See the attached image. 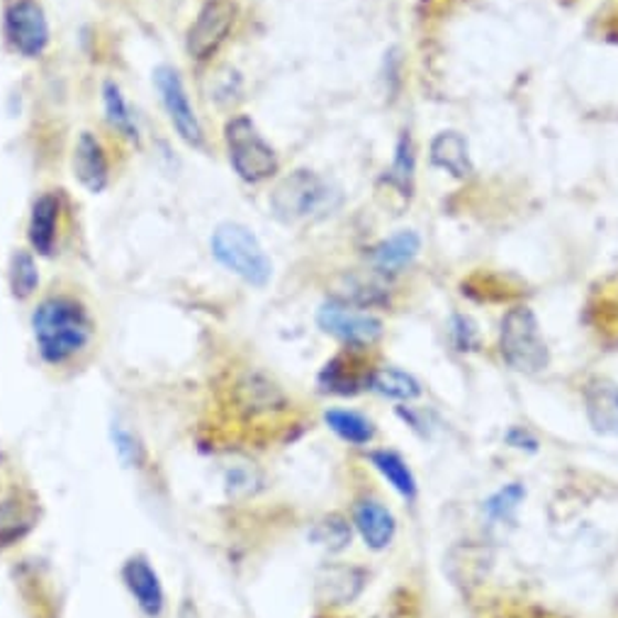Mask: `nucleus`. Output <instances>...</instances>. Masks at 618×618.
<instances>
[{"mask_svg": "<svg viewBox=\"0 0 618 618\" xmlns=\"http://www.w3.org/2000/svg\"><path fill=\"white\" fill-rule=\"evenodd\" d=\"M421 251V239L417 232H397L390 239H383L370 251V261L378 273H402L407 265H411Z\"/></svg>", "mask_w": 618, "mask_h": 618, "instance_id": "2eb2a0df", "label": "nucleus"}, {"mask_svg": "<svg viewBox=\"0 0 618 618\" xmlns=\"http://www.w3.org/2000/svg\"><path fill=\"white\" fill-rule=\"evenodd\" d=\"M317 324L322 326V332L350 348H370L385 334V326L375 314L363 312V307L348 305L342 300L324 302L317 312Z\"/></svg>", "mask_w": 618, "mask_h": 618, "instance_id": "423d86ee", "label": "nucleus"}, {"mask_svg": "<svg viewBox=\"0 0 618 618\" xmlns=\"http://www.w3.org/2000/svg\"><path fill=\"white\" fill-rule=\"evenodd\" d=\"M123 577H125V585L132 591V597L137 599L139 609L156 618L161 616L164 611V589H161V582L159 575L154 573V567L144 561V557H132L127 561L125 569H123Z\"/></svg>", "mask_w": 618, "mask_h": 618, "instance_id": "ddd939ff", "label": "nucleus"}, {"mask_svg": "<svg viewBox=\"0 0 618 618\" xmlns=\"http://www.w3.org/2000/svg\"><path fill=\"white\" fill-rule=\"evenodd\" d=\"M74 176L78 184L91 192H103L111 180V166L103 144L95 139L91 132H83L74 149Z\"/></svg>", "mask_w": 618, "mask_h": 618, "instance_id": "f8f14e48", "label": "nucleus"}, {"mask_svg": "<svg viewBox=\"0 0 618 618\" xmlns=\"http://www.w3.org/2000/svg\"><path fill=\"white\" fill-rule=\"evenodd\" d=\"M40 285V273L38 263L30 256L28 251H18L13 256V265H10V287L18 300H28Z\"/></svg>", "mask_w": 618, "mask_h": 618, "instance_id": "393cba45", "label": "nucleus"}, {"mask_svg": "<svg viewBox=\"0 0 618 618\" xmlns=\"http://www.w3.org/2000/svg\"><path fill=\"white\" fill-rule=\"evenodd\" d=\"M504 441L512 448H516V451H528V453L538 451V439L526 427H512L506 431Z\"/></svg>", "mask_w": 618, "mask_h": 618, "instance_id": "c85d7f7f", "label": "nucleus"}, {"mask_svg": "<svg viewBox=\"0 0 618 618\" xmlns=\"http://www.w3.org/2000/svg\"><path fill=\"white\" fill-rule=\"evenodd\" d=\"M237 15L239 10L234 0H208L188 30V54L196 59V62H208L210 56L220 52L229 32L234 30Z\"/></svg>", "mask_w": 618, "mask_h": 618, "instance_id": "0eeeda50", "label": "nucleus"}, {"mask_svg": "<svg viewBox=\"0 0 618 618\" xmlns=\"http://www.w3.org/2000/svg\"><path fill=\"white\" fill-rule=\"evenodd\" d=\"M368 458L370 465L380 472L383 480L390 484L397 494H402L407 502L417 500L419 482L402 455L397 451H390V448H378V451H373Z\"/></svg>", "mask_w": 618, "mask_h": 618, "instance_id": "dca6fc26", "label": "nucleus"}, {"mask_svg": "<svg viewBox=\"0 0 618 618\" xmlns=\"http://www.w3.org/2000/svg\"><path fill=\"white\" fill-rule=\"evenodd\" d=\"M115 451H117L119 460H123L125 465L139 463V451H142V448L137 446L135 436H132L125 429H117V433H115Z\"/></svg>", "mask_w": 618, "mask_h": 618, "instance_id": "cd10ccee", "label": "nucleus"}, {"mask_svg": "<svg viewBox=\"0 0 618 618\" xmlns=\"http://www.w3.org/2000/svg\"><path fill=\"white\" fill-rule=\"evenodd\" d=\"M154 83L156 88H159L161 103L166 107L168 119H171V125L178 132V137L184 139L188 147L202 149L205 132L196 111H192V105L188 101V93L184 81L178 76V71L174 66H159L154 71Z\"/></svg>", "mask_w": 618, "mask_h": 618, "instance_id": "6e6552de", "label": "nucleus"}, {"mask_svg": "<svg viewBox=\"0 0 618 618\" xmlns=\"http://www.w3.org/2000/svg\"><path fill=\"white\" fill-rule=\"evenodd\" d=\"M500 356L509 368L524 375H538L551 366L548 344H545L538 317L531 307H512L502 317Z\"/></svg>", "mask_w": 618, "mask_h": 618, "instance_id": "7ed1b4c3", "label": "nucleus"}, {"mask_svg": "<svg viewBox=\"0 0 618 618\" xmlns=\"http://www.w3.org/2000/svg\"><path fill=\"white\" fill-rule=\"evenodd\" d=\"M415 171H417V159H415V144H411L409 132H402V137L397 142L395 159L390 168V184L399 190V196L409 198L415 190Z\"/></svg>", "mask_w": 618, "mask_h": 618, "instance_id": "5701e85b", "label": "nucleus"}, {"mask_svg": "<svg viewBox=\"0 0 618 618\" xmlns=\"http://www.w3.org/2000/svg\"><path fill=\"white\" fill-rule=\"evenodd\" d=\"M342 202V190L307 168L285 176L271 192V210L285 224H297L329 214Z\"/></svg>", "mask_w": 618, "mask_h": 618, "instance_id": "f03ea898", "label": "nucleus"}, {"mask_svg": "<svg viewBox=\"0 0 618 618\" xmlns=\"http://www.w3.org/2000/svg\"><path fill=\"white\" fill-rule=\"evenodd\" d=\"M431 161L455 178H468L472 174L468 142L458 132H441L431 142Z\"/></svg>", "mask_w": 618, "mask_h": 618, "instance_id": "a211bd4d", "label": "nucleus"}, {"mask_svg": "<svg viewBox=\"0 0 618 618\" xmlns=\"http://www.w3.org/2000/svg\"><path fill=\"white\" fill-rule=\"evenodd\" d=\"M368 575L354 565H326L317 577V597L324 604H350L366 587Z\"/></svg>", "mask_w": 618, "mask_h": 618, "instance_id": "4468645a", "label": "nucleus"}, {"mask_svg": "<svg viewBox=\"0 0 618 618\" xmlns=\"http://www.w3.org/2000/svg\"><path fill=\"white\" fill-rule=\"evenodd\" d=\"M59 224V200L54 196H42L32 205L30 217V244L42 256H50L56 244Z\"/></svg>", "mask_w": 618, "mask_h": 618, "instance_id": "6ab92c4d", "label": "nucleus"}, {"mask_svg": "<svg viewBox=\"0 0 618 618\" xmlns=\"http://www.w3.org/2000/svg\"><path fill=\"white\" fill-rule=\"evenodd\" d=\"M212 253L227 271L239 275L241 281L263 287L273 275V263L261 247L259 237L249 227L237 222H224L212 234Z\"/></svg>", "mask_w": 618, "mask_h": 618, "instance_id": "20e7f679", "label": "nucleus"}, {"mask_svg": "<svg viewBox=\"0 0 618 618\" xmlns=\"http://www.w3.org/2000/svg\"><path fill=\"white\" fill-rule=\"evenodd\" d=\"M368 378H370V370L358 373L354 368V363H350L348 358H334L332 363H326L324 366V370L320 375V383L324 390H329V392L356 395L360 390H366Z\"/></svg>", "mask_w": 618, "mask_h": 618, "instance_id": "412c9836", "label": "nucleus"}, {"mask_svg": "<svg viewBox=\"0 0 618 618\" xmlns=\"http://www.w3.org/2000/svg\"><path fill=\"white\" fill-rule=\"evenodd\" d=\"M451 334L458 350H470L472 346H478V326L465 314H455L451 322Z\"/></svg>", "mask_w": 618, "mask_h": 618, "instance_id": "bb28decb", "label": "nucleus"}, {"mask_svg": "<svg viewBox=\"0 0 618 618\" xmlns=\"http://www.w3.org/2000/svg\"><path fill=\"white\" fill-rule=\"evenodd\" d=\"M524 500H526L524 484L512 482V484H506V488L496 490L490 500L484 502V512H488V516L494 521H509V519H514L516 509Z\"/></svg>", "mask_w": 618, "mask_h": 618, "instance_id": "a878e982", "label": "nucleus"}, {"mask_svg": "<svg viewBox=\"0 0 618 618\" xmlns=\"http://www.w3.org/2000/svg\"><path fill=\"white\" fill-rule=\"evenodd\" d=\"M589 427L599 436L618 439V383L611 378H591L582 390Z\"/></svg>", "mask_w": 618, "mask_h": 618, "instance_id": "9d476101", "label": "nucleus"}, {"mask_svg": "<svg viewBox=\"0 0 618 618\" xmlns=\"http://www.w3.org/2000/svg\"><path fill=\"white\" fill-rule=\"evenodd\" d=\"M229 164L237 171V176L247 184H261L277 174V156L273 147L265 142L253 119L247 115H239L229 119L224 127Z\"/></svg>", "mask_w": 618, "mask_h": 618, "instance_id": "39448f33", "label": "nucleus"}, {"mask_svg": "<svg viewBox=\"0 0 618 618\" xmlns=\"http://www.w3.org/2000/svg\"><path fill=\"white\" fill-rule=\"evenodd\" d=\"M354 526L370 551H385L395 541L397 519L380 500L366 496L354 504Z\"/></svg>", "mask_w": 618, "mask_h": 618, "instance_id": "9b49d317", "label": "nucleus"}, {"mask_svg": "<svg viewBox=\"0 0 618 618\" xmlns=\"http://www.w3.org/2000/svg\"><path fill=\"white\" fill-rule=\"evenodd\" d=\"M6 34L22 56H40L50 44V25L38 0H18L6 13Z\"/></svg>", "mask_w": 618, "mask_h": 618, "instance_id": "1a4fd4ad", "label": "nucleus"}, {"mask_svg": "<svg viewBox=\"0 0 618 618\" xmlns=\"http://www.w3.org/2000/svg\"><path fill=\"white\" fill-rule=\"evenodd\" d=\"M32 329L44 360L64 363L88 344L91 320L78 302L50 297L32 314Z\"/></svg>", "mask_w": 618, "mask_h": 618, "instance_id": "f257e3e1", "label": "nucleus"}, {"mask_svg": "<svg viewBox=\"0 0 618 618\" xmlns=\"http://www.w3.org/2000/svg\"><path fill=\"white\" fill-rule=\"evenodd\" d=\"M310 538L317 545H322V548H326V551H334V553L344 551L346 545L350 543V524L338 514L324 516L322 521L314 524Z\"/></svg>", "mask_w": 618, "mask_h": 618, "instance_id": "b1692460", "label": "nucleus"}, {"mask_svg": "<svg viewBox=\"0 0 618 618\" xmlns=\"http://www.w3.org/2000/svg\"><path fill=\"white\" fill-rule=\"evenodd\" d=\"M324 421L338 439L350 446H368L375 439V423L354 409H329Z\"/></svg>", "mask_w": 618, "mask_h": 618, "instance_id": "aec40b11", "label": "nucleus"}, {"mask_svg": "<svg viewBox=\"0 0 618 618\" xmlns=\"http://www.w3.org/2000/svg\"><path fill=\"white\" fill-rule=\"evenodd\" d=\"M368 390L378 392L380 397L397 399V402H415L417 397H421V383L415 375L407 370H399L392 366L385 368H373L368 378Z\"/></svg>", "mask_w": 618, "mask_h": 618, "instance_id": "f3484780", "label": "nucleus"}, {"mask_svg": "<svg viewBox=\"0 0 618 618\" xmlns=\"http://www.w3.org/2000/svg\"><path fill=\"white\" fill-rule=\"evenodd\" d=\"M103 103H105L107 123H111L119 132V135L137 144L139 142V129H137V123H135V115H132L125 95H123V91H119L115 81H107L103 86Z\"/></svg>", "mask_w": 618, "mask_h": 618, "instance_id": "4be33fe9", "label": "nucleus"}]
</instances>
